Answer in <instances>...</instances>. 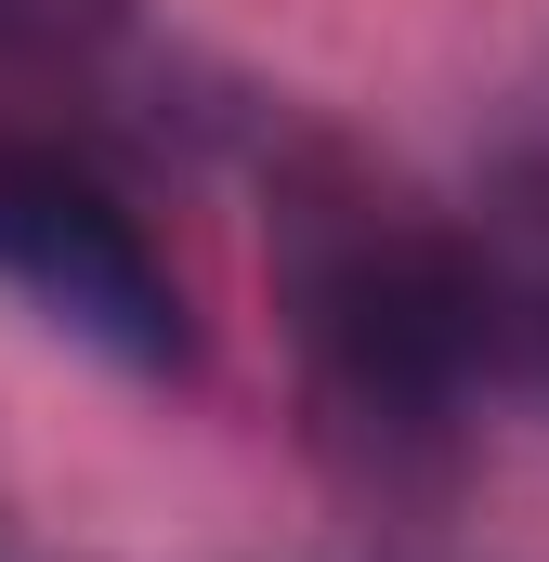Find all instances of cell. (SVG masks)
<instances>
[{
  "mask_svg": "<svg viewBox=\"0 0 549 562\" xmlns=\"http://www.w3.org/2000/svg\"><path fill=\"white\" fill-rule=\"evenodd\" d=\"M274 288H288V340H301L327 445H354L380 471L458 445L471 393L497 380L471 223H418L406 196H380L354 170H301L274 210Z\"/></svg>",
  "mask_w": 549,
  "mask_h": 562,
  "instance_id": "1",
  "label": "cell"
},
{
  "mask_svg": "<svg viewBox=\"0 0 549 562\" xmlns=\"http://www.w3.org/2000/svg\"><path fill=\"white\" fill-rule=\"evenodd\" d=\"M0 288L40 327H66L79 353L132 367V380H183L197 367V301L170 276V249L144 236V210L79 144L0 132Z\"/></svg>",
  "mask_w": 549,
  "mask_h": 562,
  "instance_id": "2",
  "label": "cell"
},
{
  "mask_svg": "<svg viewBox=\"0 0 549 562\" xmlns=\"http://www.w3.org/2000/svg\"><path fill=\"white\" fill-rule=\"evenodd\" d=\"M471 262H484V314H497V380H524L549 406V157H511L484 183Z\"/></svg>",
  "mask_w": 549,
  "mask_h": 562,
  "instance_id": "3",
  "label": "cell"
},
{
  "mask_svg": "<svg viewBox=\"0 0 549 562\" xmlns=\"http://www.w3.org/2000/svg\"><path fill=\"white\" fill-rule=\"evenodd\" d=\"M132 26V0H0V66H66V53H105Z\"/></svg>",
  "mask_w": 549,
  "mask_h": 562,
  "instance_id": "4",
  "label": "cell"
}]
</instances>
